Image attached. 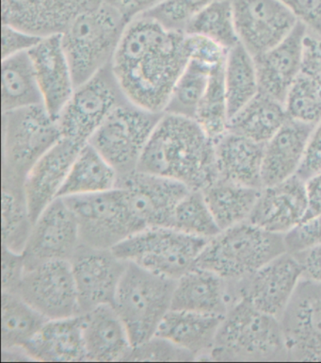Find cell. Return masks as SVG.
I'll return each instance as SVG.
<instances>
[{"label":"cell","mask_w":321,"mask_h":363,"mask_svg":"<svg viewBox=\"0 0 321 363\" xmlns=\"http://www.w3.org/2000/svg\"><path fill=\"white\" fill-rule=\"evenodd\" d=\"M16 294L47 320L80 314L70 262L50 261L28 268Z\"/></svg>","instance_id":"14"},{"label":"cell","mask_w":321,"mask_h":363,"mask_svg":"<svg viewBox=\"0 0 321 363\" xmlns=\"http://www.w3.org/2000/svg\"><path fill=\"white\" fill-rule=\"evenodd\" d=\"M163 113L127 101L118 106L91 136L89 144L116 170L119 177L137 171L149 139Z\"/></svg>","instance_id":"9"},{"label":"cell","mask_w":321,"mask_h":363,"mask_svg":"<svg viewBox=\"0 0 321 363\" xmlns=\"http://www.w3.org/2000/svg\"><path fill=\"white\" fill-rule=\"evenodd\" d=\"M187 62L184 31L143 14L128 23L111 67L129 102L163 113Z\"/></svg>","instance_id":"1"},{"label":"cell","mask_w":321,"mask_h":363,"mask_svg":"<svg viewBox=\"0 0 321 363\" xmlns=\"http://www.w3.org/2000/svg\"><path fill=\"white\" fill-rule=\"evenodd\" d=\"M127 101L108 65L74 90L56 120L62 138L88 144L108 116Z\"/></svg>","instance_id":"11"},{"label":"cell","mask_w":321,"mask_h":363,"mask_svg":"<svg viewBox=\"0 0 321 363\" xmlns=\"http://www.w3.org/2000/svg\"><path fill=\"white\" fill-rule=\"evenodd\" d=\"M261 190L218 179L202 193L220 230H225L248 221Z\"/></svg>","instance_id":"31"},{"label":"cell","mask_w":321,"mask_h":363,"mask_svg":"<svg viewBox=\"0 0 321 363\" xmlns=\"http://www.w3.org/2000/svg\"><path fill=\"white\" fill-rule=\"evenodd\" d=\"M300 74L321 86V34L308 28L303 38Z\"/></svg>","instance_id":"46"},{"label":"cell","mask_w":321,"mask_h":363,"mask_svg":"<svg viewBox=\"0 0 321 363\" xmlns=\"http://www.w3.org/2000/svg\"><path fill=\"white\" fill-rule=\"evenodd\" d=\"M176 281L128 262L113 307L124 323L133 347L156 335L171 311Z\"/></svg>","instance_id":"6"},{"label":"cell","mask_w":321,"mask_h":363,"mask_svg":"<svg viewBox=\"0 0 321 363\" xmlns=\"http://www.w3.org/2000/svg\"><path fill=\"white\" fill-rule=\"evenodd\" d=\"M28 55L41 91L43 106L57 120L76 90L61 34L44 37L28 51Z\"/></svg>","instance_id":"19"},{"label":"cell","mask_w":321,"mask_h":363,"mask_svg":"<svg viewBox=\"0 0 321 363\" xmlns=\"http://www.w3.org/2000/svg\"><path fill=\"white\" fill-rule=\"evenodd\" d=\"M223 318L211 314L171 310L162 320L156 335L188 351L195 361H209Z\"/></svg>","instance_id":"28"},{"label":"cell","mask_w":321,"mask_h":363,"mask_svg":"<svg viewBox=\"0 0 321 363\" xmlns=\"http://www.w3.org/2000/svg\"><path fill=\"white\" fill-rule=\"evenodd\" d=\"M316 125L288 119L264 148L263 188L296 176Z\"/></svg>","instance_id":"24"},{"label":"cell","mask_w":321,"mask_h":363,"mask_svg":"<svg viewBox=\"0 0 321 363\" xmlns=\"http://www.w3.org/2000/svg\"><path fill=\"white\" fill-rule=\"evenodd\" d=\"M303 279V268L293 254L283 253L237 281H228L233 305L252 307L280 318Z\"/></svg>","instance_id":"12"},{"label":"cell","mask_w":321,"mask_h":363,"mask_svg":"<svg viewBox=\"0 0 321 363\" xmlns=\"http://www.w3.org/2000/svg\"><path fill=\"white\" fill-rule=\"evenodd\" d=\"M208 241L171 227H154L135 233L111 250L123 261L177 280L194 267Z\"/></svg>","instance_id":"8"},{"label":"cell","mask_w":321,"mask_h":363,"mask_svg":"<svg viewBox=\"0 0 321 363\" xmlns=\"http://www.w3.org/2000/svg\"><path fill=\"white\" fill-rule=\"evenodd\" d=\"M209 361L288 362L279 318L257 310L247 302H237L223 316Z\"/></svg>","instance_id":"3"},{"label":"cell","mask_w":321,"mask_h":363,"mask_svg":"<svg viewBox=\"0 0 321 363\" xmlns=\"http://www.w3.org/2000/svg\"><path fill=\"white\" fill-rule=\"evenodd\" d=\"M194 120L214 141L227 133L229 113L225 86V65L212 72Z\"/></svg>","instance_id":"38"},{"label":"cell","mask_w":321,"mask_h":363,"mask_svg":"<svg viewBox=\"0 0 321 363\" xmlns=\"http://www.w3.org/2000/svg\"><path fill=\"white\" fill-rule=\"evenodd\" d=\"M81 316L86 362H125L133 345L113 306H100Z\"/></svg>","instance_id":"23"},{"label":"cell","mask_w":321,"mask_h":363,"mask_svg":"<svg viewBox=\"0 0 321 363\" xmlns=\"http://www.w3.org/2000/svg\"><path fill=\"white\" fill-rule=\"evenodd\" d=\"M195 362V358L174 342L154 335L132 348L125 359V362Z\"/></svg>","instance_id":"42"},{"label":"cell","mask_w":321,"mask_h":363,"mask_svg":"<svg viewBox=\"0 0 321 363\" xmlns=\"http://www.w3.org/2000/svg\"><path fill=\"white\" fill-rule=\"evenodd\" d=\"M286 252L283 235L246 221L209 240L194 267L237 281Z\"/></svg>","instance_id":"5"},{"label":"cell","mask_w":321,"mask_h":363,"mask_svg":"<svg viewBox=\"0 0 321 363\" xmlns=\"http://www.w3.org/2000/svg\"><path fill=\"white\" fill-rule=\"evenodd\" d=\"M309 30L321 34V0H279Z\"/></svg>","instance_id":"48"},{"label":"cell","mask_w":321,"mask_h":363,"mask_svg":"<svg viewBox=\"0 0 321 363\" xmlns=\"http://www.w3.org/2000/svg\"><path fill=\"white\" fill-rule=\"evenodd\" d=\"M47 321L17 294L1 291V350L24 348Z\"/></svg>","instance_id":"33"},{"label":"cell","mask_w":321,"mask_h":363,"mask_svg":"<svg viewBox=\"0 0 321 363\" xmlns=\"http://www.w3.org/2000/svg\"><path fill=\"white\" fill-rule=\"evenodd\" d=\"M60 139L44 106L2 113V184L24 187L28 171Z\"/></svg>","instance_id":"7"},{"label":"cell","mask_w":321,"mask_h":363,"mask_svg":"<svg viewBox=\"0 0 321 363\" xmlns=\"http://www.w3.org/2000/svg\"><path fill=\"white\" fill-rule=\"evenodd\" d=\"M305 182L294 176L260 191L248 221L269 233L285 235L308 214Z\"/></svg>","instance_id":"21"},{"label":"cell","mask_w":321,"mask_h":363,"mask_svg":"<svg viewBox=\"0 0 321 363\" xmlns=\"http://www.w3.org/2000/svg\"><path fill=\"white\" fill-rule=\"evenodd\" d=\"M62 199L76 216L81 245L113 250L128 237L142 231L120 187Z\"/></svg>","instance_id":"10"},{"label":"cell","mask_w":321,"mask_h":363,"mask_svg":"<svg viewBox=\"0 0 321 363\" xmlns=\"http://www.w3.org/2000/svg\"><path fill=\"white\" fill-rule=\"evenodd\" d=\"M1 55L2 59L28 52L44 37L35 35L20 30L13 26L2 24Z\"/></svg>","instance_id":"45"},{"label":"cell","mask_w":321,"mask_h":363,"mask_svg":"<svg viewBox=\"0 0 321 363\" xmlns=\"http://www.w3.org/2000/svg\"><path fill=\"white\" fill-rule=\"evenodd\" d=\"M237 38L257 57L280 44L299 24L279 0H231Z\"/></svg>","instance_id":"15"},{"label":"cell","mask_w":321,"mask_h":363,"mask_svg":"<svg viewBox=\"0 0 321 363\" xmlns=\"http://www.w3.org/2000/svg\"><path fill=\"white\" fill-rule=\"evenodd\" d=\"M232 306L227 280L194 267L176 280L171 310L225 316Z\"/></svg>","instance_id":"25"},{"label":"cell","mask_w":321,"mask_h":363,"mask_svg":"<svg viewBox=\"0 0 321 363\" xmlns=\"http://www.w3.org/2000/svg\"><path fill=\"white\" fill-rule=\"evenodd\" d=\"M84 145L61 137L28 171L24 194L33 223L58 197L74 160Z\"/></svg>","instance_id":"20"},{"label":"cell","mask_w":321,"mask_h":363,"mask_svg":"<svg viewBox=\"0 0 321 363\" xmlns=\"http://www.w3.org/2000/svg\"><path fill=\"white\" fill-rule=\"evenodd\" d=\"M171 227L188 235L210 240L220 233L202 191L191 190L174 208Z\"/></svg>","instance_id":"39"},{"label":"cell","mask_w":321,"mask_h":363,"mask_svg":"<svg viewBox=\"0 0 321 363\" xmlns=\"http://www.w3.org/2000/svg\"><path fill=\"white\" fill-rule=\"evenodd\" d=\"M2 113L43 106L28 52L2 59Z\"/></svg>","instance_id":"32"},{"label":"cell","mask_w":321,"mask_h":363,"mask_svg":"<svg viewBox=\"0 0 321 363\" xmlns=\"http://www.w3.org/2000/svg\"><path fill=\"white\" fill-rule=\"evenodd\" d=\"M137 171L205 190L218 179L215 141L194 119L163 113Z\"/></svg>","instance_id":"2"},{"label":"cell","mask_w":321,"mask_h":363,"mask_svg":"<svg viewBox=\"0 0 321 363\" xmlns=\"http://www.w3.org/2000/svg\"><path fill=\"white\" fill-rule=\"evenodd\" d=\"M286 252L297 254L321 245V214L303 220L283 235Z\"/></svg>","instance_id":"43"},{"label":"cell","mask_w":321,"mask_h":363,"mask_svg":"<svg viewBox=\"0 0 321 363\" xmlns=\"http://www.w3.org/2000/svg\"><path fill=\"white\" fill-rule=\"evenodd\" d=\"M217 68L219 67L213 68L202 62L188 60L171 91L164 113L194 119L198 106L208 87L209 78Z\"/></svg>","instance_id":"36"},{"label":"cell","mask_w":321,"mask_h":363,"mask_svg":"<svg viewBox=\"0 0 321 363\" xmlns=\"http://www.w3.org/2000/svg\"><path fill=\"white\" fill-rule=\"evenodd\" d=\"M214 1L215 0H164L162 4L145 14L153 17L169 30L184 31L188 23Z\"/></svg>","instance_id":"41"},{"label":"cell","mask_w":321,"mask_h":363,"mask_svg":"<svg viewBox=\"0 0 321 363\" xmlns=\"http://www.w3.org/2000/svg\"><path fill=\"white\" fill-rule=\"evenodd\" d=\"M129 208L142 230L171 227L174 208L190 189L174 179L140 171L119 177Z\"/></svg>","instance_id":"16"},{"label":"cell","mask_w":321,"mask_h":363,"mask_svg":"<svg viewBox=\"0 0 321 363\" xmlns=\"http://www.w3.org/2000/svg\"><path fill=\"white\" fill-rule=\"evenodd\" d=\"M24 350L33 362H86L81 314L48 320Z\"/></svg>","instance_id":"27"},{"label":"cell","mask_w":321,"mask_h":363,"mask_svg":"<svg viewBox=\"0 0 321 363\" xmlns=\"http://www.w3.org/2000/svg\"><path fill=\"white\" fill-rule=\"evenodd\" d=\"M283 106L289 119L317 125L321 122L320 85L300 74L289 90Z\"/></svg>","instance_id":"40"},{"label":"cell","mask_w":321,"mask_h":363,"mask_svg":"<svg viewBox=\"0 0 321 363\" xmlns=\"http://www.w3.org/2000/svg\"><path fill=\"white\" fill-rule=\"evenodd\" d=\"M225 86L229 120L259 93L254 57L240 43L228 50Z\"/></svg>","instance_id":"34"},{"label":"cell","mask_w":321,"mask_h":363,"mask_svg":"<svg viewBox=\"0 0 321 363\" xmlns=\"http://www.w3.org/2000/svg\"><path fill=\"white\" fill-rule=\"evenodd\" d=\"M215 147L218 179L246 187L263 189L265 144L227 130L215 141Z\"/></svg>","instance_id":"26"},{"label":"cell","mask_w":321,"mask_h":363,"mask_svg":"<svg viewBox=\"0 0 321 363\" xmlns=\"http://www.w3.org/2000/svg\"><path fill=\"white\" fill-rule=\"evenodd\" d=\"M2 362H33L24 348L1 350Z\"/></svg>","instance_id":"52"},{"label":"cell","mask_w":321,"mask_h":363,"mask_svg":"<svg viewBox=\"0 0 321 363\" xmlns=\"http://www.w3.org/2000/svg\"><path fill=\"white\" fill-rule=\"evenodd\" d=\"M118 173L91 144H86L72 165L58 197L81 196L113 190Z\"/></svg>","instance_id":"29"},{"label":"cell","mask_w":321,"mask_h":363,"mask_svg":"<svg viewBox=\"0 0 321 363\" xmlns=\"http://www.w3.org/2000/svg\"><path fill=\"white\" fill-rule=\"evenodd\" d=\"M80 314L100 306H113L128 262L111 250H98L80 244L70 261Z\"/></svg>","instance_id":"18"},{"label":"cell","mask_w":321,"mask_h":363,"mask_svg":"<svg viewBox=\"0 0 321 363\" xmlns=\"http://www.w3.org/2000/svg\"><path fill=\"white\" fill-rule=\"evenodd\" d=\"M80 244L76 216L64 199L57 197L33 223L23 252L26 269L45 262H70Z\"/></svg>","instance_id":"17"},{"label":"cell","mask_w":321,"mask_h":363,"mask_svg":"<svg viewBox=\"0 0 321 363\" xmlns=\"http://www.w3.org/2000/svg\"><path fill=\"white\" fill-rule=\"evenodd\" d=\"M279 320L288 362H321V283L303 277Z\"/></svg>","instance_id":"13"},{"label":"cell","mask_w":321,"mask_h":363,"mask_svg":"<svg viewBox=\"0 0 321 363\" xmlns=\"http://www.w3.org/2000/svg\"><path fill=\"white\" fill-rule=\"evenodd\" d=\"M128 21L108 3L80 13L61 34L76 88L111 64Z\"/></svg>","instance_id":"4"},{"label":"cell","mask_w":321,"mask_h":363,"mask_svg":"<svg viewBox=\"0 0 321 363\" xmlns=\"http://www.w3.org/2000/svg\"><path fill=\"white\" fill-rule=\"evenodd\" d=\"M308 27L299 22L285 40L254 57L260 93L285 102L289 90L302 73L303 38Z\"/></svg>","instance_id":"22"},{"label":"cell","mask_w":321,"mask_h":363,"mask_svg":"<svg viewBox=\"0 0 321 363\" xmlns=\"http://www.w3.org/2000/svg\"><path fill=\"white\" fill-rule=\"evenodd\" d=\"M1 291L16 294L26 272L24 253L1 247Z\"/></svg>","instance_id":"44"},{"label":"cell","mask_w":321,"mask_h":363,"mask_svg":"<svg viewBox=\"0 0 321 363\" xmlns=\"http://www.w3.org/2000/svg\"><path fill=\"white\" fill-rule=\"evenodd\" d=\"M163 1L164 0H105L106 3L116 9L128 22L153 10Z\"/></svg>","instance_id":"49"},{"label":"cell","mask_w":321,"mask_h":363,"mask_svg":"<svg viewBox=\"0 0 321 363\" xmlns=\"http://www.w3.org/2000/svg\"><path fill=\"white\" fill-rule=\"evenodd\" d=\"M184 33L210 39L231 50L239 44L231 0H215L188 23Z\"/></svg>","instance_id":"37"},{"label":"cell","mask_w":321,"mask_h":363,"mask_svg":"<svg viewBox=\"0 0 321 363\" xmlns=\"http://www.w3.org/2000/svg\"><path fill=\"white\" fill-rule=\"evenodd\" d=\"M33 225L24 188L2 184L3 247L24 252Z\"/></svg>","instance_id":"35"},{"label":"cell","mask_w":321,"mask_h":363,"mask_svg":"<svg viewBox=\"0 0 321 363\" xmlns=\"http://www.w3.org/2000/svg\"><path fill=\"white\" fill-rule=\"evenodd\" d=\"M321 173V122L314 128L297 175L303 182Z\"/></svg>","instance_id":"47"},{"label":"cell","mask_w":321,"mask_h":363,"mask_svg":"<svg viewBox=\"0 0 321 363\" xmlns=\"http://www.w3.org/2000/svg\"><path fill=\"white\" fill-rule=\"evenodd\" d=\"M293 255L303 268V277L321 283V245Z\"/></svg>","instance_id":"50"},{"label":"cell","mask_w":321,"mask_h":363,"mask_svg":"<svg viewBox=\"0 0 321 363\" xmlns=\"http://www.w3.org/2000/svg\"><path fill=\"white\" fill-rule=\"evenodd\" d=\"M305 190L308 203L305 219H308L321 214V173L305 182Z\"/></svg>","instance_id":"51"},{"label":"cell","mask_w":321,"mask_h":363,"mask_svg":"<svg viewBox=\"0 0 321 363\" xmlns=\"http://www.w3.org/2000/svg\"><path fill=\"white\" fill-rule=\"evenodd\" d=\"M288 119L283 103L259 91L231 117L228 130L266 144Z\"/></svg>","instance_id":"30"}]
</instances>
